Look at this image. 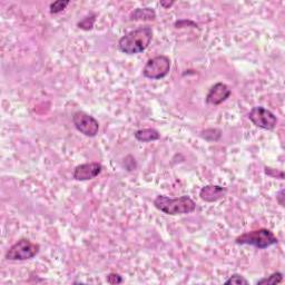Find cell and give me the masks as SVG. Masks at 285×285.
<instances>
[{
  "label": "cell",
  "instance_id": "2e32d148",
  "mask_svg": "<svg viewBox=\"0 0 285 285\" xmlns=\"http://www.w3.org/2000/svg\"><path fill=\"white\" fill-rule=\"evenodd\" d=\"M96 21V16L95 14H91V16L85 17L83 20L77 23V27L79 29H83V30H91Z\"/></svg>",
  "mask_w": 285,
  "mask_h": 285
},
{
  "label": "cell",
  "instance_id": "ffe728a7",
  "mask_svg": "<svg viewBox=\"0 0 285 285\" xmlns=\"http://www.w3.org/2000/svg\"><path fill=\"white\" fill-rule=\"evenodd\" d=\"M192 26L193 28H196L197 27V23H195L194 21H191V20H178L175 22V27L176 28H183V27H185V26Z\"/></svg>",
  "mask_w": 285,
  "mask_h": 285
},
{
  "label": "cell",
  "instance_id": "ba28073f",
  "mask_svg": "<svg viewBox=\"0 0 285 285\" xmlns=\"http://www.w3.org/2000/svg\"><path fill=\"white\" fill-rule=\"evenodd\" d=\"M103 171V165L100 163H85L76 166L72 172V178L76 181L84 182L90 181L97 177Z\"/></svg>",
  "mask_w": 285,
  "mask_h": 285
},
{
  "label": "cell",
  "instance_id": "9a60e30c",
  "mask_svg": "<svg viewBox=\"0 0 285 285\" xmlns=\"http://www.w3.org/2000/svg\"><path fill=\"white\" fill-rule=\"evenodd\" d=\"M69 3H70L69 0H57V1L50 3L49 11L51 14H57L61 11H64Z\"/></svg>",
  "mask_w": 285,
  "mask_h": 285
},
{
  "label": "cell",
  "instance_id": "5b68a950",
  "mask_svg": "<svg viewBox=\"0 0 285 285\" xmlns=\"http://www.w3.org/2000/svg\"><path fill=\"white\" fill-rule=\"evenodd\" d=\"M172 61L170 57L159 55L148 59L143 68V75L148 79L158 80L168 75L171 70Z\"/></svg>",
  "mask_w": 285,
  "mask_h": 285
},
{
  "label": "cell",
  "instance_id": "8992f818",
  "mask_svg": "<svg viewBox=\"0 0 285 285\" xmlns=\"http://www.w3.org/2000/svg\"><path fill=\"white\" fill-rule=\"evenodd\" d=\"M248 117L254 126L265 130H273L279 122L277 116L263 106H255L250 110Z\"/></svg>",
  "mask_w": 285,
  "mask_h": 285
},
{
  "label": "cell",
  "instance_id": "e0dca14e",
  "mask_svg": "<svg viewBox=\"0 0 285 285\" xmlns=\"http://www.w3.org/2000/svg\"><path fill=\"white\" fill-rule=\"evenodd\" d=\"M225 285H230V284H235V285H248L249 281L246 280L243 275L241 274H233L231 275V277L226 280L224 282Z\"/></svg>",
  "mask_w": 285,
  "mask_h": 285
},
{
  "label": "cell",
  "instance_id": "277c9868",
  "mask_svg": "<svg viewBox=\"0 0 285 285\" xmlns=\"http://www.w3.org/2000/svg\"><path fill=\"white\" fill-rule=\"evenodd\" d=\"M39 252V244L29 239H21L9 248L4 258L8 261H27L37 257Z\"/></svg>",
  "mask_w": 285,
  "mask_h": 285
},
{
  "label": "cell",
  "instance_id": "4fadbf2b",
  "mask_svg": "<svg viewBox=\"0 0 285 285\" xmlns=\"http://www.w3.org/2000/svg\"><path fill=\"white\" fill-rule=\"evenodd\" d=\"M201 137L207 142H217L222 137V132L219 128H207L202 130Z\"/></svg>",
  "mask_w": 285,
  "mask_h": 285
},
{
  "label": "cell",
  "instance_id": "52a82bcc",
  "mask_svg": "<svg viewBox=\"0 0 285 285\" xmlns=\"http://www.w3.org/2000/svg\"><path fill=\"white\" fill-rule=\"evenodd\" d=\"M72 124L80 134L87 137H95L99 132V123L93 116L83 110L75 112L72 115Z\"/></svg>",
  "mask_w": 285,
  "mask_h": 285
},
{
  "label": "cell",
  "instance_id": "7c38bea8",
  "mask_svg": "<svg viewBox=\"0 0 285 285\" xmlns=\"http://www.w3.org/2000/svg\"><path fill=\"white\" fill-rule=\"evenodd\" d=\"M134 137L141 143H149L158 141L161 138V134L155 128H144L136 130L134 133Z\"/></svg>",
  "mask_w": 285,
  "mask_h": 285
},
{
  "label": "cell",
  "instance_id": "44dd1931",
  "mask_svg": "<svg viewBox=\"0 0 285 285\" xmlns=\"http://www.w3.org/2000/svg\"><path fill=\"white\" fill-rule=\"evenodd\" d=\"M277 201H278V203H279L280 205H281L282 207H284V188H282V190L278 193Z\"/></svg>",
  "mask_w": 285,
  "mask_h": 285
},
{
  "label": "cell",
  "instance_id": "ac0fdd59",
  "mask_svg": "<svg viewBox=\"0 0 285 285\" xmlns=\"http://www.w3.org/2000/svg\"><path fill=\"white\" fill-rule=\"evenodd\" d=\"M106 280H107V282L109 284H120L124 281L122 275H119L118 273H109Z\"/></svg>",
  "mask_w": 285,
  "mask_h": 285
},
{
  "label": "cell",
  "instance_id": "3957f363",
  "mask_svg": "<svg viewBox=\"0 0 285 285\" xmlns=\"http://www.w3.org/2000/svg\"><path fill=\"white\" fill-rule=\"evenodd\" d=\"M238 245H250L259 250H265L278 244L279 240L271 230L259 229L251 232H246L235 239Z\"/></svg>",
  "mask_w": 285,
  "mask_h": 285
},
{
  "label": "cell",
  "instance_id": "6da1fadb",
  "mask_svg": "<svg viewBox=\"0 0 285 285\" xmlns=\"http://www.w3.org/2000/svg\"><path fill=\"white\" fill-rule=\"evenodd\" d=\"M154 31L152 27L144 26L127 32L118 40V49L126 55H137L151 45Z\"/></svg>",
  "mask_w": 285,
  "mask_h": 285
},
{
  "label": "cell",
  "instance_id": "7402d4cb",
  "mask_svg": "<svg viewBox=\"0 0 285 285\" xmlns=\"http://www.w3.org/2000/svg\"><path fill=\"white\" fill-rule=\"evenodd\" d=\"M174 3H175L174 1H161V6L164 9H168V8H171Z\"/></svg>",
  "mask_w": 285,
  "mask_h": 285
},
{
  "label": "cell",
  "instance_id": "5bb4252c",
  "mask_svg": "<svg viewBox=\"0 0 285 285\" xmlns=\"http://www.w3.org/2000/svg\"><path fill=\"white\" fill-rule=\"evenodd\" d=\"M283 282V274L281 272H274L268 278H263L259 280L257 284H269V285H277Z\"/></svg>",
  "mask_w": 285,
  "mask_h": 285
},
{
  "label": "cell",
  "instance_id": "7a4b0ae2",
  "mask_svg": "<svg viewBox=\"0 0 285 285\" xmlns=\"http://www.w3.org/2000/svg\"><path fill=\"white\" fill-rule=\"evenodd\" d=\"M154 206L164 214L172 216L191 214L196 210V203L187 195L177 197V199L158 195L154 200Z\"/></svg>",
  "mask_w": 285,
  "mask_h": 285
},
{
  "label": "cell",
  "instance_id": "9c48e42d",
  "mask_svg": "<svg viewBox=\"0 0 285 285\" xmlns=\"http://www.w3.org/2000/svg\"><path fill=\"white\" fill-rule=\"evenodd\" d=\"M232 94V90L230 87L224 84V83H216L210 88L209 93L206 95V103L209 105H221L222 103H224L225 100H228L230 98V96Z\"/></svg>",
  "mask_w": 285,
  "mask_h": 285
},
{
  "label": "cell",
  "instance_id": "8fae6325",
  "mask_svg": "<svg viewBox=\"0 0 285 285\" xmlns=\"http://www.w3.org/2000/svg\"><path fill=\"white\" fill-rule=\"evenodd\" d=\"M156 19V12L153 8H137L129 14L130 21H153Z\"/></svg>",
  "mask_w": 285,
  "mask_h": 285
},
{
  "label": "cell",
  "instance_id": "d6986e66",
  "mask_svg": "<svg viewBox=\"0 0 285 285\" xmlns=\"http://www.w3.org/2000/svg\"><path fill=\"white\" fill-rule=\"evenodd\" d=\"M265 173L268 174V175L270 176H272V177H279L281 178V180H283L284 178V173L282 171H278V170H274V168H271V167H265Z\"/></svg>",
  "mask_w": 285,
  "mask_h": 285
},
{
  "label": "cell",
  "instance_id": "30bf717a",
  "mask_svg": "<svg viewBox=\"0 0 285 285\" xmlns=\"http://www.w3.org/2000/svg\"><path fill=\"white\" fill-rule=\"evenodd\" d=\"M228 194V188L220 185H206L200 191V197L206 203L220 201Z\"/></svg>",
  "mask_w": 285,
  "mask_h": 285
}]
</instances>
